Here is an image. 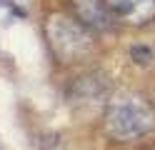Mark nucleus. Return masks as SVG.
Wrapping results in <instances>:
<instances>
[{"instance_id":"obj_1","label":"nucleus","mask_w":155,"mask_h":150,"mask_svg":"<svg viewBox=\"0 0 155 150\" xmlns=\"http://www.w3.org/2000/svg\"><path fill=\"white\" fill-rule=\"evenodd\" d=\"M103 125L113 140H138L155 128V110L138 93H118L105 105Z\"/></svg>"},{"instance_id":"obj_2","label":"nucleus","mask_w":155,"mask_h":150,"mask_svg":"<svg viewBox=\"0 0 155 150\" xmlns=\"http://www.w3.org/2000/svg\"><path fill=\"white\" fill-rule=\"evenodd\" d=\"M48 40H50L53 53L65 63L80 60L93 50L90 28L83 25L78 18L73 20L68 15H50V20H48Z\"/></svg>"},{"instance_id":"obj_3","label":"nucleus","mask_w":155,"mask_h":150,"mask_svg":"<svg viewBox=\"0 0 155 150\" xmlns=\"http://www.w3.org/2000/svg\"><path fill=\"white\" fill-rule=\"evenodd\" d=\"M108 8L115 20L125 25H150L155 23V0H108Z\"/></svg>"},{"instance_id":"obj_4","label":"nucleus","mask_w":155,"mask_h":150,"mask_svg":"<svg viewBox=\"0 0 155 150\" xmlns=\"http://www.w3.org/2000/svg\"><path fill=\"white\" fill-rule=\"evenodd\" d=\"M75 18L90 30H108L113 25V13L108 8V0H73Z\"/></svg>"},{"instance_id":"obj_5","label":"nucleus","mask_w":155,"mask_h":150,"mask_svg":"<svg viewBox=\"0 0 155 150\" xmlns=\"http://www.w3.org/2000/svg\"><path fill=\"white\" fill-rule=\"evenodd\" d=\"M130 58L135 60V63H140V65H148L150 60H153V53H150L148 48H143V45H135L130 50Z\"/></svg>"},{"instance_id":"obj_6","label":"nucleus","mask_w":155,"mask_h":150,"mask_svg":"<svg viewBox=\"0 0 155 150\" xmlns=\"http://www.w3.org/2000/svg\"><path fill=\"white\" fill-rule=\"evenodd\" d=\"M150 150H155V148H150Z\"/></svg>"}]
</instances>
